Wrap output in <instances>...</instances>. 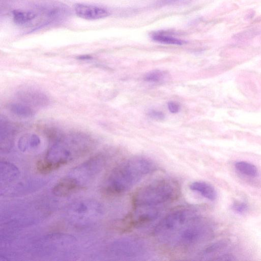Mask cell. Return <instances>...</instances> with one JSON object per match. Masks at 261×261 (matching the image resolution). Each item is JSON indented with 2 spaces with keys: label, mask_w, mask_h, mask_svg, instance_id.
<instances>
[{
  "label": "cell",
  "mask_w": 261,
  "mask_h": 261,
  "mask_svg": "<svg viewBox=\"0 0 261 261\" xmlns=\"http://www.w3.org/2000/svg\"><path fill=\"white\" fill-rule=\"evenodd\" d=\"M156 169V165L152 161L143 156H135L127 160L113 172L108 184L102 189V194L114 196L124 193Z\"/></svg>",
  "instance_id": "obj_1"
},
{
  "label": "cell",
  "mask_w": 261,
  "mask_h": 261,
  "mask_svg": "<svg viewBox=\"0 0 261 261\" xmlns=\"http://www.w3.org/2000/svg\"><path fill=\"white\" fill-rule=\"evenodd\" d=\"M180 193L178 183L173 179H162L140 188L134 194L136 208L155 207L176 199Z\"/></svg>",
  "instance_id": "obj_2"
},
{
  "label": "cell",
  "mask_w": 261,
  "mask_h": 261,
  "mask_svg": "<svg viewBox=\"0 0 261 261\" xmlns=\"http://www.w3.org/2000/svg\"><path fill=\"white\" fill-rule=\"evenodd\" d=\"M197 213L191 207H181L169 213L153 230V234L161 241L165 242L187 224L198 218Z\"/></svg>",
  "instance_id": "obj_3"
},
{
  "label": "cell",
  "mask_w": 261,
  "mask_h": 261,
  "mask_svg": "<svg viewBox=\"0 0 261 261\" xmlns=\"http://www.w3.org/2000/svg\"><path fill=\"white\" fill-rule=\"evenodd\" d=\"M199 218L194 219L171 236L165 243L173 247L187 248L199 243L207 234V228Z\"/></svg>",
  "instance_id": "obj_4"
},
{
  "label": "cell",
  "mask_w": 261,
  "mask_h": 261,
  "mask_svg": "<svg viewBox=\"0 0 261 261\" xmlns=\"http://www.w3.org/2000/svg\"><path fill=\"white\" fill-rule=\"evenodd\" d=\"M18 97L30 106L45 108L49 105L48 97L43 93L33 89H24L17 93Z\"/></svg>",
  "instance_id": "obj_5"
},
{
  "label": "cell",
  "mask_w": 261,
  "mask_h": 261,
  "mask_svg": "<svg viewBox=\"0 0 261 261\" xmlns=\"http://www.w3.org/2000/svg\"><path fill=\"white\" fill-rule=\"evenodd\" d=\"M160 212L156 207L136 208V211L131 216L129 224L137 227L154 221L159 217Z\"/></svg>",
  "instance_id": "obj_6"
},
{
  "label": "cell",
  "mask_w": 261,
  "mask_h": 261,
  "mask_svg": "<svg viewBox=\"0 0 261 261\" xmlns=\"http://www.w3.org/2000/svg\"><path fill=\"white\" fill-rule=\"evenodd\" d=\"M75 11L78 17L87 20H99L110 15L106 9L83 4H77L75 6Z\"/></svg>",
  "instance_id": "obj_7"
},
{
  "label": "cell",
  "mask_w": 261,
  "mask_h": 261,
  "mask_svg": "<svg viewBox=\"0 0 261 261\" xmlns=\"http://www.w3.org/2000/svg\"><path fill=\"white\" fill-rule=\"evenodd\" d=\"M81 188L75 179L66 178L57 184L53 189V193L56 196L64 197L72 194Z\"/></svg>",
  "instance_id": "obj_8"
},
{
  "label": "cell",
  "mask_w": 261,
  "mask_h": 261,
  "mask_svg": "<svg viewBox=\"0 0 261 261\" xmlns=\"http://www.w3.org/2000/svg\"><path fill=\"white\" fill-rule=\"evenodd\" d=\"M190 189L208 200H215L217 197V193L215 188L204 182H193L190 185Z\"/></svg>",
  "instance_id": "obj_9"
},
{
  "label": "cell",
  "mask_w": 261,
  "mask_h": 261,
  "mask_svg": "<svg viewBox=\"0 0 261 261\" xmlns=\"http://www.w3.org/2000/svg\"><path fill=\"white\" fill-rule=\"evenodd\" d=\"M8 109L11 113L21 118H31L35 115V111L30 107L22 103H9Z\"/></svg>",
  "instance_id": "obj_10"
},
{
  "label": "cell",
  "mask_w": 261,
  "mask_h": 261,
  "mask_svg": "<svg viewBox=\"0 0 261 261\" xmlns=\"http://www.w3.org/2000/svg\"><path fill=\"white\" fill-rule=\"evenodd\" d=\"M67 163V161L65 159H61L58 162L40 161L37 164L36 170L40 174H46L57 170Z\"/></svg>",
  "instance_id": "obj_11"
},
{
  "label": "cell",
  "mask_w": 261,
  "mask_h": 261,
  "mask_svg": "<svg viewBox=\"0 0 261 261\" xmlns=\"http://www.w3.org/2000/svg\"><path fill=\"white\" fill-rule=\"evenodd\" d=\"M14 22L19 25H27L34 21L37 14L32 11L15 10L13 12Z\"/></svg>",
  "instance_id": "obj_12"
},
{
  "label": "cell",
  "mask_w": 261,
  "mask_h": 261,
  "mask_svg": "<svg viewBox=\"0 0 261 261\" xmlns=\"http://www.w3.org/2000/svg\"><path fill=\"white\" fill-rule=\"evenodd\" d=\"M151 38L154 41L164 44L181 45L185 43L182 40L162 32L153 33Z\"/></svg>",
  "instance_id": "obj_13"
},
{
  "label": "cell",
  "mask_w": 261,
  "mask_h": 261,
  "mask_svg": "<svg viewBox=\"0 0 261 261\" xmlns=\"http://www.w3.org/2000/svg\"><path fill=\"white\" fill-rule=\"evenodd\" d=\"M236 170L240 173L247 176L255 177L258 175V171L256 168L246 162H238L235 164Z\"/></svg>",
  "instance_id": "obj_14"
},
{
  "label": "cell",
  "mask_w": 261,
  "mask_h": 261,
  "mask_svg": "<svg viewBox=\"0 0 261 261\" xmlns=\"http://www.w3.org/2000/svg\"><path fill=\"white\" fill-rule=\"evenodd\" d=\"M168 74L163 71L155 70L148 73L144 77L145 81L149 83H159L165 81Z\"/></svg>",
  "instance_id": "obj_15"
},
{
  "label": "cell",
  "mask_w": 261,
  "mask_h": 261,
  "mask_svg": "<svg viewBox=\"0 0 261 261\" xmlns=\"http://www.w3.org/2000/svg\"><path fill=\"white\" fill-rule=\"evenodd\" d=\"M232 208L235 213L243 215L248 211V206L244 202H236L233 204Z\"/></svg>",
  "instance_id": "obj_16"
},
{
  "label": "cell",
  "mask_w": 261,
  "mask_h": 261,
  "mask_svg": "<svg viewBox=\"0 0 261 261\" xmlns=\"http://www.w3.org/2000/svg\"><path fill=\"white\" fill-rule=\"evenodd\" d=\"M148 116L155 120L162 121L165 118V114L159 111L151 110L148 112Z\"/></svg>",
  "instance_id": "obj_17"
},
{
  "label": "cell",
  "mask_w": 261,
  "mask_h": 261,
  "mask_svg": "<svg viewBox=\"0 0 261 261\" xmlns=\"http://www.w3.org/2000/svg\"><path fill=\"white\" fill-rule=\"evenodd\" d=\"M168 109L172 114H177L179 112L180 107L179 104L175 101H170L168 103Z\"/></svg>",
  "instance_id": "obj_18"
},
{
  "label": "cell",
  "mask_w": 261,
  "mask_h": 261,
  "mask_svg": "<svg viewBox=\"0 0 261 261\" xmlns=\"http://www.w3.org/2000/svg\"><path fill=\"white\" fill-rule=\"evenodd\" d=\"M40 142L39 137L35 134H29L30 146L35 147L37 146Z\"/></svg>",
  "instance_id": "obj_19"
},
{
  "label": "cell",
  "mask_w": 261,
  "mask_h": 261,
  "mask_svg": "<svg viewBox=\"0 0 261 261\" xmlns=\"http://www.w3.org/2000/svg\"><path fill=\"white\" fill-rule=\"evenodd\" d=\"M189 1L190 0H164L163 3L165 5H174L182 4Z\"/></svg>",
  "instance_id": "obj_20"
},
{
  "label": "cell",
  "mask_w": 261,
  "mask_h": 261,
  "mask_svg": "<svg viewBox=\"0 0 261 261\" xmlns=\"http://www.w3.org/2000/svg\"><path fill=\"white\" fill-rule=\"evenodd\" d=\"M215 259L222 261H232L236 260V258H235L233 255L230 254H225L218 257Z\"/></svg>",
  "instance_id": "obj_21"
},
{
  "label": "cell",
  "mask_w": 261,
  "mask_h": 261,
  "mask_svg": "<svg viewBox=\"0 0 261 261\" xmlns=\"http://www.w3.org/2000/svg\"><path fill=\"white\" fill-rule=\"evenodd\" d=\"M77 59L80 61H89L91 60L92 58L91 56L86 55L80 56Z\"/></svg>",
  "instance_id": "obj_22"
}]
</instances>
